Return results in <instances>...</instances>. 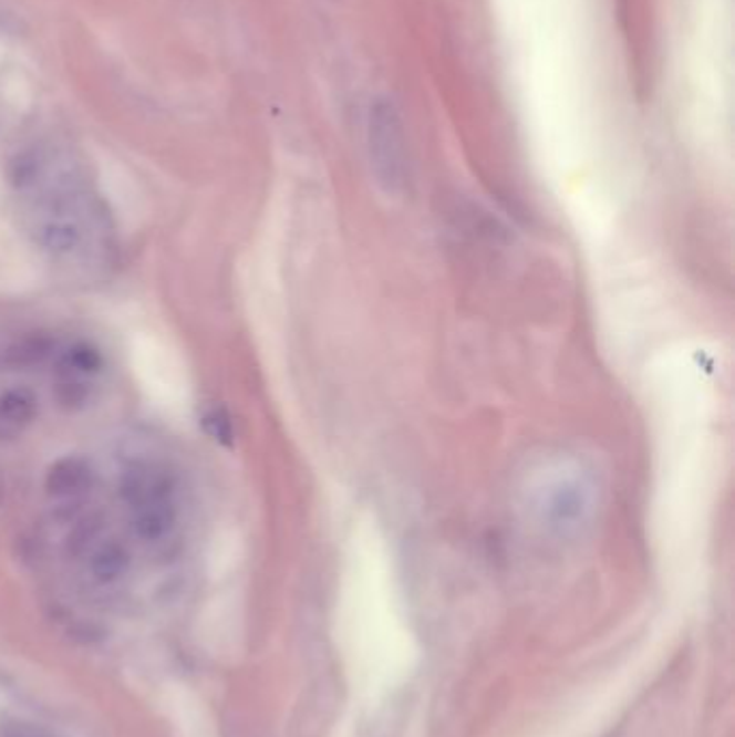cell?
<instances>
[{"label": "cell", "instance_id": "3", "mask_svg": "<svg viewBox=\"0 0 735 737\" xmlns=\"http://www.w3.org/2000/svg\"><path fill=\"white\" fill-rule=\"evenodd\" d=\"M369 163L377 184L397 195L408 181V149L402 117L393 102L375 100L368 115Z\"/></svg>", "mask_w": 735, "mask_h": 737}, {"label": "cell", "instance_id": "2", "mask_svg": "<svg viewBox=\"0 0 735 737\" xmlns=\"http://www.w3.org/2000/svg\"><path fill=\"white\" fill-rule=\"evenodd\" d=\"M127 354L147 402L168 421H188L193 414V382L182 356L152 332L134 334Z\"/></svg>", "mask_w": 735, "mask_h": 737}, {"label": "cell", "instance_id": "4", "mask_svg": "<svg viewBox=\"0 0 735 737\" xmlns=\"http://www.w3.org/2000/svg\"><path fill=\"white\" fill-rule=\"evenodd\" d=\"M0 737H54L40 725L27 720H7L0 725Z\"/></svg>", "mask_w": 735, "mask_h": 737}, {"label": "cell", "instance_id": "1", "mask_svg": "<svg viewBox=\"0 0 735 737\" xmlns=\"http://www.w3.org/2000/svg\"><path fill=\"white\" fill-rule=\"evenodd\" d=\"M600 491L593 475L573 459L544 466L529 481L527 509L544 529L572 537L587 529L598 513Z\"/></svg>", "mask_w": 735, "mask_h": 737}]
</instances>
